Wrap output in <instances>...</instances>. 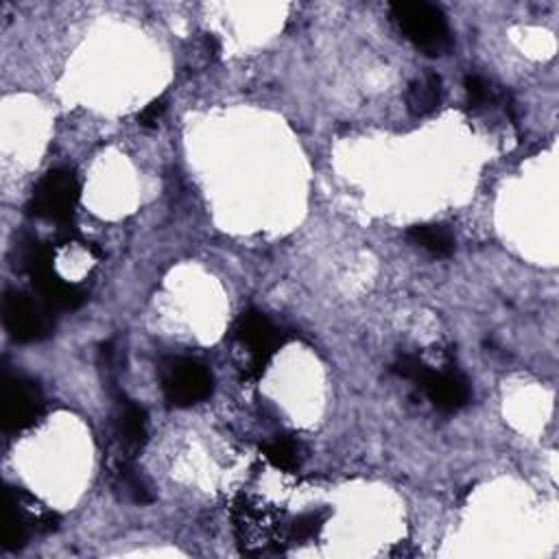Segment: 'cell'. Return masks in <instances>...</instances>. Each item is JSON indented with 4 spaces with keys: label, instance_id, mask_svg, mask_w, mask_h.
<instances>
[{
    "label": "cell",
    "instance_id": "5",
    "mask_svg": "<svg viewBox=\"0 0 559 559\" xmlns=\"http://www.w3.org/2000/svg\"><path fill=\"white\" fill-rule=\"evenodd\" d=\"M3 321L9 337L18 343H33L49 335V317L33 297L11 291L3 302Z\"/></svg>",
    "mask_w": 559,
    "mask_h": 559
},
{
    "label": "cell",
    "instance_id": "13",
    "mask_svg": "<svg viewBox=\"0 0 559 559\" xmlns=\"http://www.w3.org/2000/svg\"><path fill=\"white\" fill-rule=\"evenodd\" d=\"M265 457L269 459L271 466H276L278 470H295L297 463H300V457H297V446L293 439L280 437L276 442H271L265 446Z\"/></svg>",
    "mask_w": 559,
    "mask_h": 559
},
{
    "label": "cell",
    "instance_id": "8",
    "mask_svg": "<svg viewBox=\"0 0 559 559\" xmlns=\"http://www.w3.org/2000/svg\"><path fill=\"white\" fill-rule=\"evenodd\" d=\"M420 385L428 400L442 411H459L470 402L468 380L457 372H428Z\"/></svg>",
    "mask_w": 559,
    "mask_h": 559
},
{
    "label": "cell",
    "instance_id": "9",
    "mask_svg": "<svg viewBox=\"0 0 559 559\" xmlns=\"http://www.w3.org/2000/svg\"><path fill=\"white\" fill-rule=\"evenodd\" d=\"M31 533V518L25 514L20 501V492H7L5 522H3V549L18 551L27 544Z\"/></svg>",
    "mask_w": 559,
    "mask_h": 559
},
{
    "label": "cell",
    "instance_id": "1",
    "mask_svg": "<svg viewBox=\"0 0 559 559\" xmlns=\"http://www.w3.org/2000/svg\"><path fill=\"white\" fill-rule=\"evenodd\" d=\"M391 16L404 38L426 55L442 57L453 46L448 20L442 9L428 3H396L391 5Z\"/></svg>",
    "mask_w": 559,
    "mask_h": 559
},
{
    "label": "cell",
    "instance_id": "3",
    "mask_svg": "<svg viewBox=\"0 0 559 559\" xmlns=\"http://www.w3.org/2000/svg\"><path fill=\"white\" fill-rule=\"evenodd\" d=\"M79 201V182L73 171L53 169L35 186L31 212L46 221H68Z\"/></svg>",
    "mask_w": 559,
    "mask_h": 559
},
{
    "label": "cell",
    "instance_id": "2",
    "mask_svg": "<svg viewBox=\"0 0 559 559\" xmlns=\"http://www.w3.org/2000/svg\"><path fill=\"white\" fill-rule=\"evenodd\" d=\"M22 260H25V269L46 308H51V311H77L86 300V295L75 284H68L57 276L51 249L46 245L35 241L29 243Z\"/></svg>",
    "mask_w": 559,
    "mask_h": 559
},
{
    "label": "cell",
    "instance_id": "4",
    "mask_svg": "<svg viewBox=\"0 0 559 559\" xmlns=\"http://www.w3.org/2000/svg\"><path fill=\"white\" fill-rule=\"evenodd\" d=\"M0 407H3L5 431H22L40 418L44 398L40 387L25 376L3 374V389H0Z\"/></svg>",
    "mask_w": 559,
    "mask_h": 559
},
{
    "label": "cell",
    "instance_id": "15",
    "mask_svg": "<svg viewBox=\"0 0 559 559\" xmlns=\"http://www.w3.org/2000/svg\"><path fill=\"white\" fill-rule=\"evenodd\" d=\"M394 372L400 374L402 378L415 380V383L420 385L422 380L426 378V374L431 370H428V367L420 359H415V356H400L398 363L394 365Z\"/></svg>",
    "mask_w": 559,
    "mask_h": 559
},
{
    "label": "cell",
    "instance_id": "10",
    "mask_svg": "<svg viewBox=\"0 0 559 559\" xmlns=\"http://www.w3.org/2000/svg\"><path fill=\"white\" fill-rule=\"evenodd\" d=\"M442 103V79L435 73H426L409 83L407 107L413 116L433 114Z\"/></svg>",
    "mask_w": 559,
    "mask_h": 559
},
{
    "label": "cell",
    "instance_id": "7",
    "mask_svg": "<svg viewBox=\"0 0 559 559\" xmlns=\"http://www.w3.org/2000/svg\"><path fill=\"white\" fill-rule=\"evenodd\" d=\"M236 335L254 354L256 365L263 367L280 346V335L271 321L256 311H247L236 326Z\"/></svg>",
    "mask_w": 559,
    "mask_h": 559
},
{
    "label": "cell",
    "instance_id": "16",
    "mask_svg": "<svg viewBox=\"0 0 559 559\" xmlns=\"http://www.w3.org/2000/svg\"><path fill=\"white\" fill-rule=\"evenodd\" d=\"M319 529H321V518L311 514V516H304L300 520H295L293 535H295V538H300V540H306V538H313V535Z\"/></svg>",
    "mask_w": 559,
    "mask_h": 559
},
{
    "label": "cell",
    "instance_id": "12",
    "mask_svg": "<svg viewBox=\"0 0 559 559\" xmlns=\"http://www.w3.org/2000/svg\"><path fill=\"white\" fill-rule=\"evenodd\" d=\"M118 435L125 446L138 448L147 437V413L138 404H125V409L118 415Z\"/></svg>",
    "mask_w": 559,
    "mask_h": 559
},
{
    "label": "cell",
    "instance_id": "11",
    "mask_svg": "<svg viewBox=\"0 0 559 559\" xmlns=\"http://www.w3.org/2000/svg\"><path fill=\"white\" fill-rule=\"evenodd\" d=\"M409 239L413 245L437 258H446L455 252V236L444 225H413Z\"/></svg>",
    "mask_w": 559,
    "mask_h": 559
},
{
    "label": "cell",
    "instance_id": "14",
    "mask_svg": "<svg viewBox=\"0 0 559 559\" xmlns=\"http://www.w3.org/2000/svg\"><path fill=\"white\" fill-rule=\"evenodd\" d=\"M466 97L470 107L479 110V107H485L494 101V92L490 83H487L483 77L470 75L466 77Z\"/></svg>",
    "mask_w": 559,
    "mask_h": 559
},
{
    "label": "cell",
    "instance_id": "6",
    "mask_svg": "<svg viewBox=\"0 0 559 559\" xmlns=\"http://www.w3.org/2000/svg\"><path fill=\"white\" fill-rule=\"evenodd\" d=\"M162 387L166 400L175 407H193L212 394V376L201 363L180 359L166 370Z\"/></svg>",
    "mask_w": 559,
    "mask_h": 559
},
{
    "label": "cell",
    "instance_id": "17",
    "mask_svg": "<svg viewBox=\"0 0 559 559\" xmlns=\"http://www.w3.org/2000/svg\"><path fill=\"white\" fill-rule=\"evenodd\" d=\"M164 110H166L164 99L153 101V103H149V105L145 107V110H142V112L138 114V123H140L142 127H156L158 121H160V116L164 114Z\"/></svg>",
    "mask_w": 559,
    "mask_h": 559
}]
</instances>
